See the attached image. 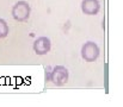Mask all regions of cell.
<instances>
[{"instance_id":"cell-7","label":"cell","mask_w":123,"mask_h":107,"mask_svg":"<svg viewBox=\"0 0 123 107\" xmlns=\"http://www.w3.org/2000/svg\"><path fill=\"white\" fill-rule=\"evenodd\" d=\"M50 70H51V68H49V67H47V68H45V82H49V77H50Z\"/></svg>"},{"instance_id":"cell-5","label":"cell","mask_w":123,"mask_h":107,"mask_svg":"<svg viewBox=\"0 0 123 107\" xmlns=\"http://www.w3.org/2000/svg\"><path fill=\"white\" fill-rule=\"evenodd\" d=\"M100 10L99 0H82L81 11L87 16H96Z\"/></svg>"},{"instance_id":"cell-3","label":"cell","mask_w":123,"mask_h":107,"mask_svg":"<svg viewBox=\"0 0 123 107\" xmlns=\"http://www.w3.org/2000/svg\"><path fill=\"white\" fill-rule=\"evenodd\" d=\"M100 55L99 46L94 42H87L81 48V57L86 62H94Z\"/></svg>"},{"instance_id":"cell-2","label":"cell","mask_w":123,"mask_h":107,"mask_svg":"<svg viewBox=\"0 0 123 107\" xmlns=\"http://www.w3.org/2000/svg\"><path fill=\"white\" fill-rule=\"evenodd\" d=\"M69 71L63 66H56L51 68L50 70V77L49 81H51L55 86H63L68 82Z\"/></svg>"},{"instance_id":"cell-1","label":"cell","mask_w":123,"mask_h":107,"mask_svg":"<svg viewBox=\"0 0 123 107\" xmlns=\"http://www.w3.org/2000/svg\"><path fill=\"white\" fill-rule=\"evenodd\" d=\"M31 13V8L29 2L26 1H18L12 7V17L17 22H25L29 19Z\"/></svg>"},{"instance_id":"cell-6","label":"cell","mask_w":123,"mask_h":107,"mask_svg":"<svg viewBox=\"0 0 123 107\" xmlns=\"http://www.w3.org/2000/svg\"><path fill=\"white\" fill-rule=\"evenodd\" d=\"M8 35V25L7 23L0 18V38H5Z\"/></svg>"},{"instance_id":"cell-4","label":"cell","mask_w":123,"mask_h":107,"mask_svg":"<svg viewBox=\"0 0 123 107\" xmlns=\"http://www.w3.org/2000/svg\"><path fill=\"white\" fill-rule=\"evenodd\" d=\"M51 49V42L48 37H38L34 42V51L37 55H47Z\"/></svg>"}]
</instances>
